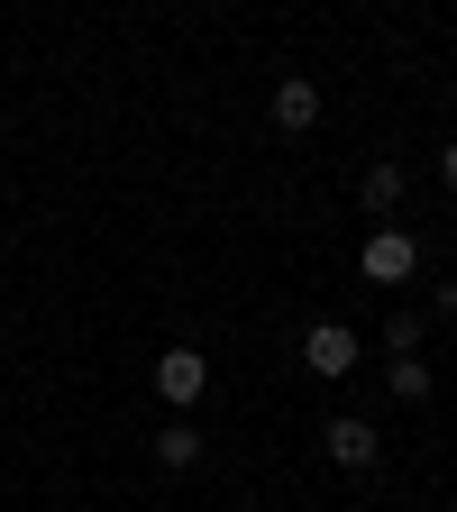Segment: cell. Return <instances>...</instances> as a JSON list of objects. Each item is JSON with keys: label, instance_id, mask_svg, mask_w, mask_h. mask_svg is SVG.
I'll return each mask as SVG.
<instances>
[{"label": "cell", "instance_id": "obj_1", "mask_svg": "<svg viewBox=\"0 0 457 512\" xmlns=\"http://www.w3.org/2000/svg\"><path fill=\"white\" fill-rule=\"evenodd\" d=\"M357 330H348V320H311V330H302V366L320 375V384H339V375H357Z\"/></svg>", "mask_w": 457, "mask_h": 512}, {"label": "cell", "instance_id": "obj_2", "mask_svg": "<svg viewBox=\"0 0 457 512\" xmlns=\"http://www.w3.org/2000/svg\"><path fill=\"white\" fill-rule=\"evenodd\" d=\"M412 275H421L412 229H366V284H412Z\"/></svg>", "mask_w": 457, "mask_h": 512}, {"label": "cell", "instance_id": "obj_3", "mask_svg": "<svg viewBox=\"0 0 457 512\" xmlns=\"http://www.w3.org/2000/svg\"><path fill=\"white\" fill-rule=\"evenodd\" d=\"M156 394H165L174 412L202 403V394H211V357H202V348H165V357H156Z\"/></svg>", "mask_w": 457, "mask_h": 512}, {"label": "cell", "instance_id": "obj_4", "mask_svg": "<svg viewBox=\"0 0 457 512\" xmlns=\"http://www.w3.org/2000/svg\"><path fill=\"white\" fill-rule=\"evenodd\" d=\"M266 110H275V128H284V138H302V128H320V83H311V74H284Z\"/></svg>", "mask_w": 457, "mask_h": 512}, {"label": "cell", "instance_id": "obj_5", "mask_svg": "<svg viewBox=\"0 0 457 512\" xmlns=\"http://www.w3.org/2000/svg\"><path fill=\"white\" fill-rule=\"evenodd\" d=\"M320 439H330V458H339V467H375V448H384V439H375L357 412H339V421L320 430Z\"/></svg>", "mask_w": 457, "mask_h": 512}, {"label": "cell", "instance_id": "obj_6", "mask_svg": "<svg viewBox=\"0 0 457 512\" xmlns=\"http://www.w3.org/2000/svg\"><path fill=\"white\" fill-rule=\"evenodd\" d=\"M156 467H202V430H192V421H165L156 430Z\"/></svg>", "mask_w": 457, "mask_h": 512}, {"label": "cell", "instance_id": "obj_7", "mask_svg": "<svg viewBox=\"0 0 457 512\" xmlns=\"http://www.w3.org/2000/svg\"><path fill=\"white\" fill-rule=\"evenodd\" d=\"M357 192H366V211H394V202H403V165H366Z\"/></svg>", "mask_w": 457, "mask_h": 512}, {"label": "cell", "instance_id": "obj_8", "mask_svg": "<svg viewBox=\"0 0 457 512\" xmlns=\"http://www.w3.org/2000/svg\"><path fill=\"white\" fill-rule=\"evenodd\" d=\"M384 348H394V357H421V311H394V320H384Z\"/></svg>", "mask_w": 457, "mask_h": 512}, {"label": "cell", "instance_id": "obj_9", "mask_svg": "<svg viewBox=\"0 0 457 512\" xmlns=\"http://www.w3.org/2000/svg\"><path fill=\"white\" fill-rule=\"evenodd\" d=\"M394 394H403V403H430V366H421V357H394Z\"/></svg>", "mask_w": 457, "mask_h": 512}, {"label": "cell", "instance_id": "obj_10", "mask_svg": "<svg viewBox=\"0 0 457 512\" xmlns=\"http://www.w3.org/2000/svg\"><path fill=\"white\" fill-rule=\"evenodd\" d=\"M439 174H448V183H457V138H448V147H439Z\"/></svg>", "mask_w": 457, "mask_h": 512}]
</instances>
